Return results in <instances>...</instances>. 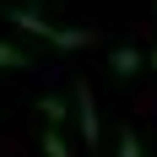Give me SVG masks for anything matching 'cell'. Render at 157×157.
<instances>
[{
  "instance_id": "4",
  "label": "cell",
  "mask_w": 157,
  "mask_h": 157,
  "mask_svg": "<svg viewBox=\"0 0 157 157\" xmlns=\"http://www.w3.org/2000/svg\"><path fill=\"white\" fill-rule=\"evenodd\" d=\"M38 114H44V119H49V130H60L65 119H71V103H65V98H54V92H49V98H38Z\"/></svg>"
},
{
  "instance_id": "2",
  "label": "cell",
  "mask_w": 157,
  "mask_h": 157,
  "mask_svg": "<svg viewBox=\"0 0 157 157\" xmlns=\"http://www.w3.org/2000/svg\"><path fill=\"white\" fill-rule=\"evenodd\" d=\"M71 114H76V125H81V141L98 152V136H103V125H98V98L87 81H76V92H71Z\"/></svg>"
},
{
  "instance_id": "7",
  "label": "cell",
  "mask_w": 157,
  "mask_h": 157,
  "mask_svg": "<svg viewBox=\"0 0 157 157\" xmlns=\"http://www.w3.org/2000/svg\"><path fill=\"white\" fill-rule=\"evenodd\" d=\"M44 157H71V141L60 130H44Z\"/></svg>"
},
{
  "instance_id": "3",
  "label": "cell",
  "mask_w": 157,
  "mask_h": 157,
  "mask_svg": "<svg viewBox=\"0 0 157 157\" xmlns=\"http://www.w3.org/2000/svg\"><path fill=\"white\" fill-rule=\"evenodd\" d=\"M109 71H114V76H136V71H146V54L136 44H114L109 49Z\"/></svg>"
},
{
  "instance_id": "6",
  "label": "cell",
  "mask_w": 157,
  "mask_h": 157,
  "mask_svg": "<svg viewBox=\"0 0 157 157\" xmlns=\"http://www.w3.org/2000/svg\"><path fill=\"white\" fill-rule=\"evenodd\" d=\"M114 157H146V152H141V136H136V125H125V130H119V141H114Z\"/></svg>"
},
{
  "instance_id": "8",
  "label": "cell",
  "mask_w": 157,
  "mask_h": 157,
  "mask_svg": "<svg viewBox=\"0 0 157 157\" xmlns=\"http://www.w3.org/2000/svg\"><path fill=\"white\" fill-rule=\"evenodd\" d=\"M146 65H152V71H157V44H152V54H146Z\"/></svg>"
},
{
  "instance_id": "1",
  "label": "cell",
  "mask_w": 157,
  "mask_h": 157,
  "mask_svg": "<svg viewBox=\"0 0 157 157\" xmlns=\"http://www.w3.org/2000/svg\"><path fill=\"white\" fill-rule=\"evenodd\" d=\"M6 22L22 27V33H33V38H44V44H54V49H87L92 44V27H60V22L38 16L33 6H6Z\"/></svg>"
},
{
  "instance_id": "5",
  "label": "cell",
  "mask_w": 157,
  "mask_h": 157,
  "mask_svg": "<svg viewBox=\"0 0 157 157\" xmlns=\"http://www.w3.org/2000/svg\"><path fill=\"white\" fill-rule=\"evenodd\" d=\"M0 71H33V54L16 44H0Z\"/></svg>"
}]
</instances>
